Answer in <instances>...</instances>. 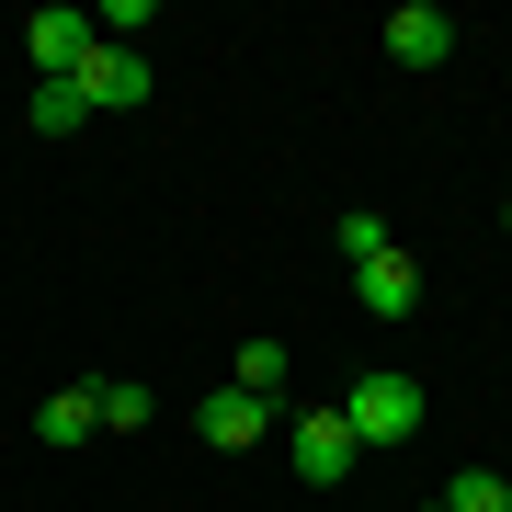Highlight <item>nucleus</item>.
<instances>
[{
    "label": "nucleus",
    "mask_w": 512,
    "mask_h": 512,
    "mask_svg": "<svg viewBox=\"0 0 512 512\" xmlns=\"http://www.w3.org/2000/svg\"><path fill=\"white\" fill-rule=\"evenodd\" d=\"M330 410H342V433H353V444H410V433H421V376L376 365V376H353Z\"/></svg>",
    "instance_id": "f257e3e1"
},
{
    "label": "nucleus",
    "mask_w": 512,
    "mask_h": 512,
    "mask_svg": "<svg viewBox=\"0 0 512 512\" xmlns=\"http://www.w3.org/2000/svg\"><path fill=\"white\" fill-rule=\"evenodd\" d=\"M69 126H92L80 92H69V80H35V137H69Z\"/></svg>",
    "instance_id": "f8f14e48"
},
{
    "label": "nucleus",
    "mask_w": 512,
    "mask_h": 512,
    "mask_svg": "<svg viewBox=\"0 0 512 512\" xmlns=\"http://www.w3.org/2000/svg\"><path fill=\"white\" fill-rule=\"evenodd\" d=\"M353 296H365V319H410V308H421V262L387 239L376 262H353Z\"/></svg>",
    "instance_id": "423d86ee"
},
{
    "label": "nucleus",
    "mask_w": 512,
    "mask_h": 512,
    "mask_svg": "<svg viewBox=\"0 0 512 512\" xmlns=\"http://www.w3.org/2000/svg\"><path fill=\"white\" fill-rule=\"evenodd\" d=\"M23 46H35V69H46V80H69L103 35H92V12H80V0H46V12L23 23Z\"/></svg>",
    "instance_id": "39448f33"
},
{
    "label": "nucleus",
    "mask_w": 512,
    "mask_h": 512,
    "mask_svg": "<svg viewBox=\"0 0 512 512\" xmlns=\"http://www.w3.org/2000/svg\"><path fill=\"white\" fill-rule=\"evenodd\" d=\"M92 387H103V376H92ZM92 387H57V399H35V444H46V456H69V444L103 433V399H92Z\"/></svg>",
    "instance_id": "6e6552de"
},
{
    "label": "nucleus",
    "mask_w": 512,
    "mask_h": 512,
    "mask_svg": "<svg viewBox=\"0 0 512 512\" xmlns=\"http://www.w3.org/2000/svg\"><path fill=\"white\" fill-rule=\"evenodd\" d=\"M285 467L308 478V490H342V478L365 467V444L342 433V410H296V421H285Z\"/></svg>",
    "instance_id": "7ed1b4c3"
},
{
    "label": "nucleus",
    "mask_w": 512,
    "mask_h": 512,
    "mask_svg": "<svg viewBox=\"0 0 512 512\" xmlns=\"http://www.w3.org/2000/svg\"><path fill=\"white\" fill-rule=\"evenodd\" d=\"M228 387H251V399H285V342H239V376Z\"/></svg>",
    "instance_id": "9b49d317"
},
{
    "label": "nucleus",
    "mask_w": 512,
    "mask_h": 512,
    "mask_svg": "<svg viewBox=\"0 0 512 512\" xmlns=\"http://www.w3.org/2000/svg\"><path fill=\"white\" fill-rule=\"evenodd\" d=\"M387 57H399V69H444V57H456V12H444V0H399V12H387Z\"/></svg>",
    "instance_id": "20e7f679"
},
{
    "label": "nucleus",
    "mask_w": 512,
    "mask_h": 512,
    "mask_svg": "<svg viewBox=\"0 0 512 512\" xmlns=\"http://www.w3.org/2000/svg\"><path fill=\"white\" fill-rule=\"evenodd\" d=\"M501 239H512V194H501Z\"/></svg>",
    "instance_id": "4468645a"
},
{
    "label": "nucleus",
    "mask_w": 512,
    "mask_h": 512,
    "mask_svg": "<svg viewBox=\"0 0 512 512\" xmlns=\"http://www.w3.org/2000/svg\"><path fill=\"white\" fill-rule=\"evenodd\" d=\"M410 512H444V501H410Z\"/></svg>",
    "instance_id": "2eb2a0df"
},
{
    "label": "nucleus",
    "mask_w": 512,
    "mask_h": 512,
    "mask_svg": "<svg viewBox=\"0 0 512 512\" xmlns=\"http://www.w3.org/2000/svg\"><path fill=\"white\" fill-rule=\"evenodd\" d=\"M92 399H103V433H137V421L160 410V387H137V376H103Z\"/></svg>",
    "instance_id": "9d476101"
},
{
    "label": "nucleus",
    "mask_w": 512,
    "mask_h": 512,
    "mask_svg": "<svg viewBox=\"0 0 512 512\" xmlns=\"http://www.w3.org/2000/svg\"><path fill=\"white\" fill-rule=\"evenodd\" d=\"M444 512H512V478L501 467H456L444 478Z\"/></svg>",
    "instance_id": "1a4fd4ad"
},
{
    "label": "nucleus",
    "mask_w": 512,
    "mask_h": 512,
    "mask_svg": "<svg viewBox=\"0 0 512 512\" xmlns=\"http://www.w3.org/2000/svg\"><path fill=\"white\" fill-rule=\"evenodd\" d=\"M330 239H342V262H376V251H387V239H399V228H387V217H365V205H353V217L330 228Z\"/></svg>",
    "instance_id": "ddd939ff"
},
{
    "label": "nucleus",
    "mask_w": 512,
    "mask_h": 512,
    "mask_svg": "<svg viewBox=\"0 0 512 512\" xmlns=\"http://www.w3.org/2000/svg\"><path fill=\"white\" fill-rule=\"evenodd\" d=\"M69 92H80V114H137L148 92H160V69H148V46H92L69 69Z\"/></svg>",
    "instance_id": "f03ea898"
},
{
    "label": "nucleus",
    "mask_w": 512,
    "mask_h": 512,
    "mask_svg": "<svg viewBox=\"0 0 512 512\" xmlns=\"http://www.w3.org/2000/svg\"><path fill=\"white\" fill-rule=\"evenodd\" d=\"M194 433L217 444V456H239V444H262V433H274V399H251V387H217V399L194 410Z\"/></svg>",
    "instance_id": "0eeeda50"
}]
</instances>
